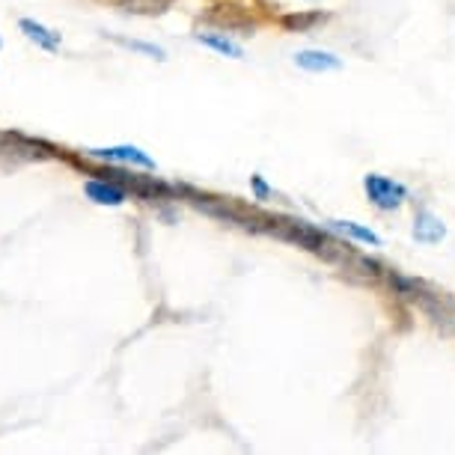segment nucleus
Returning <instances> with one entry per match:
<instances>
[{"label": "nucleus", "mask_w": 455, "mask_h": 455, "mask_svg": "<svg viewBox=\"0 0 455 455\" xmlns=\"http://www.w3.org/2000/svg\"><path fill=\"white\" fill-rule=\"evenodd\" d=\"M119 45H125V48H134V51H143V54H149V57H156V60H164V51L156 48V45H146V42H132V39H116Z\"/></svg>", "instance_id": "9b49d317"}, {"label": "nucleus", "mask_w": 455, "mask_h": 455, "mask_svg": "<svg viewBox=\"0 0 455 455\" xmlns=\"http://www.w3.org/2000/svg\"><path fill=\"white\" fill-rule=\"evenodd\" d=\"M295 66L304 68V72L324 75L342 68V60L337 54H331V51H300V54H295Z\"/></svg>", "instance_id": "7ed1b4c3"}, {"label": "nucleus", "mask_w": 455, "mask_h": 455, "mask_svg": "<svg viewBox=\"0 0 455 455\" xmlns=\"http://www.w3.org/2000/svg\"><path fill=\"white\" fill-rule=\"evenodd\" d=\"M251 185H253V191H256V196H259V200H265V196L271 194V191H268V185L262 182V176H253V179H251Z\"/></svg>", "instance_id": "f8f14e48"}, {"label": "nucleus", "mask_w": 455, "mask_h": 455, "mask_svg": "<svg viewBox=\"0 0 455 455\" xmlns=\"http://www.w3.org/2000/svg\"><path fill=\"white\" fill-rule=\"evenodd\" d=\"M87 196L92 203L99 205H123L128 196L119 185L114 182H101V179H92V182H87Z\"/></svg>", "instance_id": "39448f33"}, {"label": "nucleus", "mask_w": 455, "mask_h": 455, "mask_svg": "<svg viewBox=\"0 0 455 455\" xmlns=\"http://www.w3.org/2000/svg\"><path fill=\"white\" fill-rule=\"evenodd\" d=\"M19 28H21L24 36H28L30 42H36L39 48H45V51H57V48H60V36H57V33H51L48 28H42L39 21L21 19V21H19Z\"/></svg>", "instance_id": "0eeeda50"}, {"label": "nucleus", "mask_w": 455, "mask_h": 455, "mask_svg": "<svg viewBox=\"0 0 455 455\" xmlns=\"http://www.w3.org/2000/svg\"><path fill=\"white\" fill-rule=\"evenodd\" d=\"M446 238V223L432 209H419L414 214V242L417 244H441Z\"/></svg>", "instance_id": "f03ea898"}, {"label": "nucleus", "mask_w": 455, "mask_h": 455, "mask_svg": "<svg viewBox=\"0 0 455 455\" xmlns=\"http://www.w3.org/2000/svg\"><path fill=\"white\" fill-rule=\"evenodd\" d=\"M324 19H328L324 12H289V15H283V28L295 30V33H307V30H313L315 24H322Z\"/></svg>", "instance_id": "6e6552de"}, {"label": "nucleus", "mask_w": 455, "mask_h": 455, "mask_svg": "<svg viewBox=\"0 0 455 455\" xmlns=\"http://www.w3.org/2000/svg\"><path fill=\"white\" fill-rule=\"evenodd\" d=\"M363 191L369 196V203L381 212H396V209H402V203L408 200V188L396 182V179L381 176V173L363 176Z\"/></svg>", "instance_id": "f257e3e1"}, {"label": "nucleus", "mask_w": 455, "mask_h": 455, "mask_svg": "<svg viewBox=\"0 0 455 455\" xmlns=\"http://www.w3.org/2000/svg\"><path fill=\"white\" fill-rule=\"evenodd\" d=\"M128 12H137V15H161L173 6V0H119Z\"/></svg>", "instance_id": "9d476101"}, {"label": "nucleus", "mask_w": 455, "mask_h": 455, "mask_svg": "<svg viewBox=\"0 0 455 455\" xmlns=\"http://www.w3.org/2000/svg\"><path fill=\"white\" fill-rule=\"evenodd\" d=\"M331 229H337V233L355 238V242H360V244L381 247V238H378V233H372V229L363 227V223H355V220H331Z\"/></svg>", "instance_id": "423d86ee"}, {"label": "nucleus", "mask_w": 455, "mask_h": 455, "mask_svg": "<svg viewBox=\"0 0 455 455\" xmlns=\"http://www.w3.org/2000/svg\"><path fill=\"white\" fill-rule=\"evenodd\" d=\"M96 158H105V161H123V164H137L143 170H156V161L146 156L143 149L137 146H114V149H92Z\"/></svg>", "instance_id": "20e7f679"}, {"label": "nucleus", "mask_w": 455, "mask_h": 455, "mask_svg": "<svg viewBox=\"0 0 455 455\" xmlns=\"http://www.w3.org/2000/svg\"><path fill=\"white\" fill-rule=\"evenodd\" d=\"M203 42V45H209V48H214L218 51V54H223V57H233V60H242L244 57V51H242V45H235L233 39H227V36H218V33H200V36H196Z\"/></svg>", "instance_id": "1a4fd4ad"}]
</instances>
